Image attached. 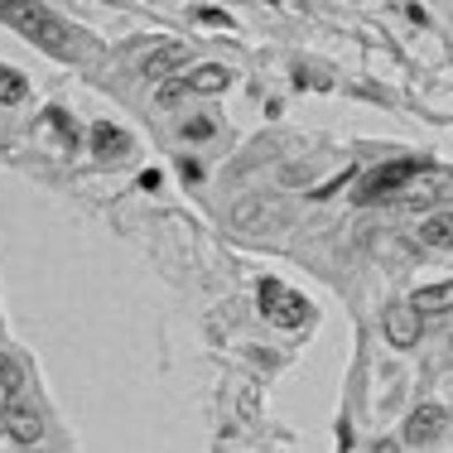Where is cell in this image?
I'll list each match as a JSON object with an SVG mask.
<instances>
[{"mask_svg":"<svg viewBox=\"0 0 453 453\" xmlns=\"http://www.w3.org/2000/svg\"><path fill=\"white\" fill-rule=\"evenodd\" d=\"M444 198H453V179L444 174Z\"/></svg>","mask_w":453,"mask_h":453,"instance_id":"obj_18","label":"cell"},{"mask_svg":"<svg viewBox=\"0 0 453 453\" xmlns=\"http://www.w3.org/2000/svg\"><path fill=\"white\" fill-rule=\"evenodd\" d=\"M0 19H15L19 35L35 39L39 49L58 53V58H68V53L78 49V35H73V29L63 25L49 5H35V0H29V5H0Z\"/></svg>","mask_w":453,"mask_h":453,"instance_id":"obj_1","label":"cell"},{"mask_svg":"<svg viewBox=\"0 0 453 453\" xmlns=\"http://www.w3.org/2000/svg\"><path fill=\"white\" fill-rule=\"evenodd\" d=\"M183 63H188V49H183V44H165V49H155L145 58V73H150V78H169V73H179Z\"/></svg>","mask_w":453,"mask_h":453,"instance_id":"obj_9","label":"cell"},{"mask_svg":"<svg viewBox=\"0 0 453 453\" xmlns=\"http://www.w3.org/2000/svg\"><path fill=\"white\" fill-rule=\"evenodd\" d=\"M419 328H425V314H419L415 304H386L381 333H386V342H391V348H415Z\"/></svg>","mask_w":453,"mask_h":453,"instance_id":"obj_5","label":"cell"},{"mask_svg":"<svg viewBox=\"0 0 453 453\" xmlns=\"http://www.w3.org/2000/svg\"><path fill=\"white\" fill-rule=\"evenodd\" d=\"M419 242H425V246H444V251H453V212H434V218L419 222Z\"/></svg>","mask_w":453,"mask_h":453,"instance_id":"obj_11","label":"cell"},{"mask_svg":"<svg viewBox=\"0 0 453 453\" xmlns=\"http://www.w3.org/2000/svg\"><path fill=\"white\" fill-rule=\"evenodd\" d=\"M188 135H193V140H203V135H212V121H188Z\"/></svg>","mask_w":453,"mask_h":453,"instance_id":"obj_16","label":"cell"},{"mask_svg":"<svg viewBox=\"0 0 453 453\" xmlns=\"http://www.w3.org/2000/svg\"><path fill=\"white\" fill-rule=\"evenodd\" d=\"M49 126H58L63 140H68V150L78 145V126H73V116L68 111H58V106H49Z\"/></svg>","mask_w":453,"mask_h":453,"instance_id":"obj_14","label":"cell"},{"mask_svg":"<svg viewBox=\"0 0 453 453\" xmlns=\"http://www.w3.org/2000/svg\"><path fill=\"white\" fill-rule=\"evenodd\" d=\"M88 145H92V155L102 159V165H121V159L131 155V135H126L121 126H111V121H96L88 131Z\"/></svg>","mask_w":453,"mask_h":453,"instance_id":"obj_7","label":"cell"},{"mask_svg":"<svg viewBox=\"0 0 453 453\" xmlns=\"http://www.w3.org/2000/svg\"><path fill=\"white\" fill-rule=\"evenodd\" d=\"M425 174V165L419 159H391V165H376L366 169L362 183H357V203H376V198H391V193H401L405 183H415Z\"/></svg>","mask_w":453,"mask_h":453,"instance_id":"obj_3","label":"cell"},{"mask_svg":"<svg viewBox=\"0 0 453 453\" xmlns=\"http://www.w3.org/2000/svg\"><path fill=\"white\" fill-rule=\"evenodd\" d=\"M410 304H415L419 314H444V309H453V280H439V285L415 289V299H410Z\"/></svg>","mask_w":453,"mask_h":453,"instance_id":"obj_8","label":"cell"},{"mask_svg":"<svg viewBox=\"0 0 453 453\" xmlns=\"http://www.w3.org/2000/svg\"><path fill=\"white\" fill-rule=\"evenodd\" d=\"M226 88H232V73L218 68V63H212V68H193L188 78H183V92H226Z\"/></svg>","mask_w":453,"mask_h":453,"instance_id":"obj_10","label":"cell"},{"mask_svg":"<svg viewBox=\"0 0 453 453\" xmlns=\"http://www.w3.org/2000/svg\"><path fill=\"white\" fill-rule=\"evenodd\" d=\"M25 92H29V82L19 78L15 68H0V106H15V102H25Z\"/></svg>","mask_w":453,"mask_h":453,"instance_id":"obj_12","label":"cell"},{"mask_svg":"<svg viewBox=\"0 0 453 453\" xmlns=\"http://www.w3.org/2000/svg\"><path fill=\"white\" fill-rule=\"evenodd\" d=\"M256 304H261V319L275 323V328H304V323L314 319V309H309L289 285H280V280H271V275L256 285Z\"/></svg>","mask_w":453,"mask_h":453,"instance_id":"obj_2","label":"cell"},{"mask_svg":"<svg viewBox=\"0 0 453 453\" xmlns=\"http://www.w3.org/2000/svg\"><path fill=\"white\" fill-rule=\"evenodd\" d=\"M444 429H449V410L444 405H419V410H410V419H405V444H415V449H429V444H439L444 439Z\"/></svg>","mask_w":453,"mask_h":453,"instance_id":"obj_4","label":"cell"},{"mask_svg":"<svg viewBox=\"0 0 453 453\" xmlns=\"http://www.w3.org/2000/svg\"><path fill=\"white\" fill-rule=\"evenodd\" d=\"M19 386H25V366L15 357H0V391H5V401H15Z\"/></svg>","mask_w":453,"mask_h":453,"instance_id":"obj_13","label":"cell"},{"mask_svg":"<svg viewBox=\"0 0 453 453\" xmlns=\"http://www.w3.org/2000/svg\"><path fill=\"white\" fill-rule=\"evenodd\" d=\"M193 15H198V19H208V25H232V15H226V10H208V5H198Z\"/></svg>","mask_w":453,"mask_h":453,"instance_id":"obj_15","label":"cell"},{"mask_svg":"<svg viewBox=\"0 0 453 453\" xmlns=\"http://www.w3.org/2000/svg\"><path fill=\"white\" fill-rule=\"evenodd\" d=\"M372 453H401V449H395V444H391V439H381V444H376Z\"/></svg>","mask_w":453,"mask_h":453,"instance_id":"obj_17","label":"cell"},{"mask_svg":"<svg viewBox=\"0 0 453 453\" xmlns=\"http://www.w3.org/2000/svg\"><path fill=\"white\" fill-rule=\"evenodd\" d=\"M0 425H5V434L15 439V444H39L44 439V419H39V410L29 401H5V410H0Z\"/></svg>","mask_w":453,"mask_h":453,"instance_id":"obj_6","label":"cell"}]
</instances>
